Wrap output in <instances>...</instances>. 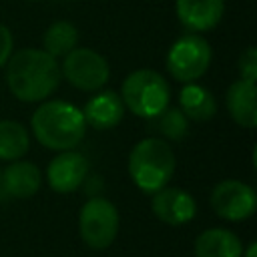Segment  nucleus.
<instances>
[{
  "label": "nucleus",
  "mask_w": 257,
  "mask_h": 257,
  "mask_svg": "<svg viewBox=\"0 0 257 257\" xmlns=\"http://www.w3.org/2000/svg\"><path fill=\"white\" fill-rule=\"evenodd\" d=\"M30 126L34 139L50 151H70L80 145L86 135V122L82 110L72 102L52 98L32 112Z\"/></svg>",
  "instance_id": "f03ea898"
},
{
  "label": "nucleus",
  "mask_w": 257,
  "mask_h": 257,
  "mask_svg": "<svg viewBox=\"0 0 257 257\" xmlns=\"http://www.w3.org/2000/svg\"><path fill=\"white\" fill-rule=\"evenodd\" d=\"M241 257H257V243L251 241L247 247H243V255Z\"/></svg>",
  "instance_id": "5701e85b"
},
{
  "label": "nucleus",
  "mask_w": 257,
  "mask_h": 257,
  "mask_svg": "<svg viewBox=\"0 0 257 257\" xmlns=\"http://www.w3.org/2000/svg\"><path fill=\"white\" fill-rule=\"evenodd\" d=\"M60 74L70 86L82 92H96L106 84L110 76V66L106 58L96 50L76 46L64 56V62L60 64Z\"/></svg>",
  "instance_id": "0eeeda50"
},
{
  "label": "nucleus",
  "mask_w": 257,
  "mask_h": 257,
  "mask_svg": "<svg viewBox=\"0 0 257 257\" xmlns=\"http://www.w3.org/2000/svg\"><path fill=\"white\" fill-rule=\"evenodd\" d=\"M124 104L114 90H100L94 96H90L82 108V116L86 126H92L96 131H108L114 128L122 116H124Z\"/></svg>",
  "instance_id": "f8f14e48"
},
{
  "label": "nucleus",
  "mask_w": 257,
  "mask_h": 257,
  "mask_svg": "<svg viewBox=\"0 0 257 257\" xmlns=\"http://www.w3.org/2000/svg\"><path fill=\"white\" fill-rule=\"evenodd\" d=\"M118 209L106 197H90L78 211V235L88 249H108L118 235Z\"/></svg>",
  "instance_id": "39448f33"
},
{
  "label": "nucleus",
  "mask_w": 257,
  "mask_h": 257,
  "mask_svg": "<svg viewBox=\"0 0 257 257\" xmlns=\"http://www.w3.org/2000/svg\"><path fill=\"white\" fill-rule=\"evenodd\" d=\"M118 96L124 108L135 116L153 118L169 106L171 86L161 72L153 68H139L122 80Z\"/></svg>",
  "instance_id": "20e7f679"
},
{
  "label": "nucleus",
  "mask_w": 257,
  "mask_h": 257,
  "mask_svg": "<svg viewBox=\"0 0 257 257\" xmlns=\"http://www.w3.org/2000/svg\"><path fill=\"white\" fill-rule=\"evenodd\" d=\"M237 68H239L241 80H247V82H255L257 80V48L255 46H247L241 52Z\"/></svg>",
  "instance_id": "aec40b11"
},
{
  "label": "nucleus",
  "mask_w": 257,
  "mask_h": 257,
  "mask_svg": "<svg viewBox=\"0 0 257 257\" xmlns=\"http://www.w3.org/2000/svg\"><path fill=\"white\" fill-rule=\"evenodd\" d=\"M211 207L217 217L239 223L253 217L257 209V193L251 185L237 181V179H225L219 181L211 191Z\"/></svg>",
  "instance_id": "6e6552de"
},
{
  "label": "nucleus",
  "mask_w": 257,
  "mask_h": 257,
  "mask_svg": "<svg viewBox=\"0 0 257 257\" xmlns=\"http://www.w3.org/2000/svg\"><path fill=\"white\" fill-rule=\"evenodd\" d=\"M6 84L12 96L22 102H42L60 84V64L42 48H20L10 54Z\"/></svg>",
  "instance_id": "f257e3e1"
},
{
  "label": "nucleus",
  "mask_w": 257,
  "mask_h": 257,
  "mask_svg": "<svg viewBox=\"0 0 257 257\" xmlns=\"http://www.w3.org/2000/svg\"><path fill=\"white\" fill-rule=\"evenodd\" d=\"M128 175L143 193H157L169 185L177 169L173 147L161 137L141 139L128 153Z\"/></svg>",
  "instance_id": "7ed1b4c3"
},
{
  "label": "nucleus",
  "mask_w": 257,
  "mask_h": 257,
  "mask_svg": "<svg viewBox=\"0 0 257 257\" xmlns=\"http://www.w3.org/2000/svg\"><path fill=\"white\" fill-rule=\"evenodd\" d=\"M151 209L161 223L179 227L195 219L197 201L189 191L181 187H163L161 191L153 193Z\"/></svg>",
  "instance_id": "9d476101"
},
{
  "label": "nucleus",
  "mask_w": 257,
  "mask_h": 257,
  "mask_svg": "<svg viewBox=\"0 0 257 257\" xmlns=\"http://www.w3.org/2000/svg\"><path fill=\"white\" fill-rule=\"evenodd\" d=\"M175 10L189 32H207L221 22L225 0H175Z\"/></svg>",
  "instance_id": "9b49d317"
},
{
  "label": "nucleus",
  "mask_w": 257,
  "mask_h": 257,
  "mask_svg": "<svg viewBox=\"0 0 257 257\" xmlns=\"http://www.w3.org/2000/svg\"><path fill=\"white\" fill-rule=\"evenodd\" d=\"M12 48H14V38H12V32L6 24L0 22V68L8 62L10 54H12Z\"/></svg>",
  "instance_id": "412c9836"
},
{
  "label": "nucleus",
  "mask_w": 257,
  "mask_h": 257,
  "mask_svg": "<svg viewBox=\"0 0 257 257\" xmlns=\"http://www.w3.org/2000/svg\"><path fill=\"white\" fill-rule=\"evenodd\" d=\"M213 50L207 38H203L199 32H185L181 34L169 48L165 64L169 74L181 82H195L199 80L211 66Z\"/></svg>",
  "instance_id": "423d86ee"
},
{
  "label": "nucleus",
  "mask_w": 257,
  "mask_h": 257,
  "mask_svg": "<svg viewBox=\"0 0 257 257\" xmlns=\"http://www.w3.org/2000/svg\"><path fill=\"white\" fill-rule=\"evenodd\" d=\"M149 120H151V128L169 141H181L189 133V118L181 112L179 106H167L163 112H159Z\"/></svg>",
  "instance_id": "6ab92c4d"
},
{
  "label": "nucleus",
  "mask_w": 257,
  "mask_h": 257,
  "mask_svg": "<svg viewBox=\"0 0 257 257\" xmlns=\"http://www.w3.org/2000/svg\"><path fill=\"white\" fill-rule=\"evenodd\" d=\"M195 257H241L243 241L237 233L225 227H211L197 235Z\"/></svg>",
  "instance_id": "4468645a"
},
{
  "label": "nucleus",
  "mask_w": 257,
  "mask_h": 257,
  "mask_svg": "<svg viewBox=\"0 0 257 257\" xmlns=\"http://www.w3.org/2000/svg\"><path fill=\"white\" fill-rule=\"evenodd\" d=\"M255 96H257V88L255 82H247V80H235L229 88H227V96H225V104L229 110V116L245 126V128H253L257 124V104H255Z\"/></svg>",
  "instance_id": "2eb2a0df"
},
{
  "label": "nucleus",
  "mask_w": 257,
  "mask_h": 257,
  "mask_svg": "<svg viewBox=\"0 0 257 257\" xmlns=\"http://www.w3.org/2000/svg\"><path fill=\"white\" fill-rule=\"evenodd\" d=\"M0 177H2V169H0Z\"/></svg>",
  "instance_id": "393cba45"
},
{
  "label": "nucleus",
  "mask_w": 257,
  "mask_h": 257,
  "mask_svg": "<svg viewBox=\"0 0 257 257\" xmlns=\"http://www.w3.org/2000/svg\"><path fill=\"white\" fill-rule=\"evenodd\" d=\"M30 149L28 128L16 120H0V161H18Z\"/></svg>",
  "instance_id": "a211bd4d"
},
{
  "label": "nucleus",
  "mask_w": 257,
  "mask_h": 257,
  "mask_svg": "<svg viewBox=\"0 0 257 257\" xmlns=\"http://www.w3.org/2000/svg\"><path fill=\"white\" fill-rule=\"evenodd\" d=\"M42 185V173L34 163L12 161L0 177V187L6 197L12 199H30L38 193Z\"/></svg>",
  "instance_id": "ddd939ff"
},
{
  "label": "nucleus",
  "mask_w": 257,
  "mask_h": 257,
  "mask_svg": "<svg viewBox=\"0 0 257 257\" xmlns=\"http://www.w3.org/2000/svg\"><path fill=\"white\" fill-rule=\"evenodd\" d=\"M28 2H38V0H28Z\"/></svg>",
  "instance_id": "b1692460"
},
{
  "label": "nucleus",
  "mask_w": 257,
  "mask_h": 257,
  "mask_svg": "<svg viewBox=\"0 0 257 257\" xmlns=\"http://www.w3.org/2000/svg\"><path fill=\"white\" fill-rule=\"evenodd\" d=\"M78 46V28L68 20L52 22L42 36V50L54 58H64L72 48Z\"/></svg>",
  "instance_id": "f3484780"
},
{
  "label": "nucleus",
  "mask_w": 257,
  "mask_h": 257,
  "mask_svg": "<svg viewBox=\"0 0 257 257\" xmlns=\"http://www.w3.org/2000/svg\"><path fill=\"white\" fill-rule=\"evenodd\" d=\"M84 183H86V195H88V197H96V195H100V191H102V179H100L98 175H94V177H86Z\"/></svg>",
  "instance_id": "4be33fe9"
},
{
  "label": "nucleus",
  "mask_w": 257,
  "mask_h": 257,
  "mask_svg": "<svg viewBox=\"0 0 257 257\" xmlns=\"http://www.w3.org/2000/svg\"><path fill=\"white\" fill-rule=\"evenodd\" d=\"M179 108L189 120L205 122L217 114V100L207 86L199 82H187L179 90Z\"/></svg>",
  "instance_id": "dca6fc26"
},
{
  "label": "nucleus",
  "mask_w": 257,
  "mask_h": 257,
  "mask_svg": "<svg viewBox=\"0 0 257 257\" xmlns=\"http://www.w3.org/2000/svg\"><path fill=\"white\" fill-rule=\"evenodd\" d=\"M88 169H90L88 159L82 153L74 149L60 151L46 167L48 187L60 195L74 193L84 185V179L88 177Z\"/></svg>",
  "instance_id": "1a4fd4ad"
}]
</instances>
